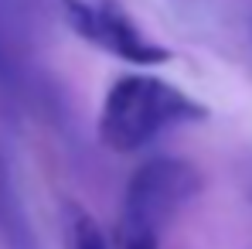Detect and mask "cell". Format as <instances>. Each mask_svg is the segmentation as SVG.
<instances>
[{"mask_svg": "<svg viewBox=\"0 0 252 249\" xmlns=\"http://www.w3.org/2000/svg\"><path fill=\"white\" fill-rule=\"evenodd\" d=\"M205 116L208 109L177 85L154 75H123L106 92L99 113V140L116 154H133L143 143H150L160 130L194 123Z\"/></svg>", "mask_w": 252, "mask_h": 249, "instance_id": "1", "label": "cell"}, {"mask_svg": "<svg viewBox=\"0 0 252 249\" xmlns=\"http://www.w3.org/2000/svg\"><path fill=\"white\" fill-rule=\"evenodd\" d=\"M201 188L198 167L177 157H157L140 167L126 184L120 232H157L188 205Z\"/></svg>", "mask_w": 252, "mask_h": 249, "instance_id": "2", "label": "cell"}, {"mask_svg": "<svg viewBox=\"0 0 252 249\" xmlns=\"http://www.w3.org/2000/svg\"><path fill=\"white\" fill-rule=\"evenodd\" d=\"M62 14L82 41L95 44L123 62H136V65L170 62V51L140 35V28L129 21L120 0H62Z\"/></svg>", "mask_w": 252, "mask_h": 249, "instance_id": "3", "label": "cell"}, {"mask_svg": "<svg viewBox=\"0 0 252 249\" xmlns=\"http://www.w3.org/2000/svg\"><path fill=\"white\" fill-rule=\"evenodd\" d=\"M68 246L72 249H109L99 222L79 205H68Z\"/></svg>", "mask_w": 252, "mask_h": 249, "instance_id": "4", "label": "cell"}, {"mask_svg": "<svg viewBox=\"0 0 252 249\" xmlns=\"http://www.w3.org/2000/svg\"><path fill=\"white\" fill-rule=\"evenodd\" d=\"M0 232H3L10 243H21V239H24V218H21L17 198H14V191H10V178H7L3 157H0Z\"/></svg>", "mask_w": 252, "mask_h": 249, "instance_id": "5", "label": "cell"}, {"mask_svg": "<svg viewBox=\"0 0 252 249\" xmlns=\"http://www.w3.org/2000/svg\"><path fill=\"white\" fill-rule=\"evenodd\" d=\"M160 236L157 232H120L116 229V249H157Z\"/></svg>", "mask_w": 252, "mask_h": 249, "instance_id": "6", "label": "cell"}]
</instances>
